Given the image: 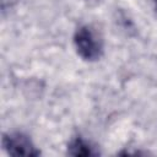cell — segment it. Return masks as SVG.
Masks as SVG:
<instances>
[{"instance_id":"cell-2","label":"cell","mask_w":157,"mask_h":157,"mask_svg":"<svg viewBox=\"0 0 157 157\" xmlns=\"http://www.w3.org/2000/svg\"><path fill=\"white\" fill-rule=\"evenodd\" d=\"M2 147L12 156H39L40 151L23 132H7L2 135Z\"/></svg>"},{"instance_id":"cell-5","label":"cell","mask_w":157,"mask_h":157,"mask_svg":"<svg viewBox=\"0 0 157 157\" xmlns=\"http://www.w3.org/2000/svg\"><path fill=\"white\" fill-rule=\"evenodd\" d=\"M87 2H90V4H97V2H99V1H102V0H86Z\"/></svg>"},{"instance_id":"cell-1","label":"cell","mask_w":157,"mask_h":157,"mask_svg":"<svg viewBox=\"0 0 157 157\" xmlns=\"http://www.w3.org/2000/svg\"><path fill=\"white\" fill-rule=\"evenodd\" d=\"M76 53L86 61H96L103 55V39L90 25L80 26L74 34Z\"/></svg>"},{"instance_id":"cell-6","label":"cell","mask_w":157,"mask_h":157,"mask_svg":"<svg viewBox=\"0 0 157 157\" xmlns=\"http://www.w3.org/2000/svg\"><path fill=\"white\" fill-rule=\"evenodd\" d=\"M153 2H155V6H156V10H157V0H153Z\"/></svg>"},{"instance_id":"cell-3","label":"cell","mask_w":157,"mask_h":157,"mask_svg":"<svg viewBox=\"0 0 157 157\" xmlns=\"http://www.w3.org/2000/svg\"><path fill=\"white\" fill-rule=\"evenodd\" d=\"M67 153L76 157H88V156L99 155V152L93 146H91L87 141H85L81 136H76L69 142Z\"/></svg>"},{"instance_id":"cell-4","label":"cell","mask_w":157,"mask_h":157,"mask_svg":"<svg viewBox=\"0 0 157 157\" xmlns=\"http://www.w3.org/2000/svg\"><path fill=\"white\" fill-rule=\"evenodd\" d=\"M18 0H1V7L2 10H5L6 6H12L13 4H16Z\"/></svg>"}]
</instances>
